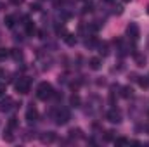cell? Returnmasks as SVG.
<instances>
[{
  "label": "cell",
  "instance_id": "6da1fadb",
  "mask_svg": "<svg viewBox=\"0 0 149 147\" xmlns=\"http://www.w3.org/2000/svg\"><path fill=\"white\" fill-rule=\"evenodd\" d=\"M52 95H54V88H52L50 83L42 81V83L37 87V97L40 99V101H47V99H50Z\"/></svg>",
  "mask_w": 149,
  "mask_h": 147
},
{
  "label": "cell",
  "instance_id": "7a4b0ae2",
  "mask_svg": "<svg viewBox=\"0 0 149 147\" xmlns=\"http://www.w3.org/2000/svg\"><path fill=\"white\" fill-rule=\"evenodd\" d=\"M16 90L19 94H30V80L28 78H19V81H16Z\"/></svg>",
  "mask_w": 149,
  "mask_h": 147
},
{
  "label": "cell",
  "instance_id": "3957f363",
  "mask_svg": "<svg viewBox=\"0 0 149 147\" xmlns=\"http://www.w3.org/2000/svg\"><path fill=\"white\" fill-rule=\"evenodd\" d=\"M70 118H71L70 111L61 109V111H57V114H56V123H57V125H66V123L70 121Z\"/></svg>",
  "mask_w": 149,
  "mask_h": 147
},
{
  "label": "cell",
  "instance_id": "277c9868",
  "mask_svg": "<svg viewBox=\"0 0 149 147\" xmlns=\"http://www.w3.org/2000/svg\"><path fill=\"white\" fill-rule=\"evenodd\" d=\"M127 35H128V38H132V40L135 42L137 38L141 37V30H139V26H137L135 23H130V24L127 26Z\"/></svg>",
  "mask_w": 149,
  "mask_h": 147
},
{
  "label": "cell",
  "instance_id": "5b68a950",
  "mask_svg": "<svg viewBox=\"0 0 149 147\" xmlns=\"http://www.w3.org/2000/svg\"><path fill=\"white\" fill-rule=\"evenodd\" d=\"M106 119L111 121V123H120L121 121V112L118 109H109L106 112Z\"/></svg>",
  "mask_w": 149,
  "mask_h": 147
},
{
  "label": "cell",
  "instance_id": "8992f818",
  "mask_svg": "<svg viewBox=\"0 0 149 147\" xmlns=\"http://www.w3.org/2000/svg\"><path fill=\"white\" fill-rule=\"evenodd\" d=\"M37 119H38V111H37V107L30 106V107L26 109V121H28V123H35Z\"/></svg>",
  "mask_w": 149,
  "mask_h": 147
},
{
  "label": "cell",
  "instance_id": "52a82bcc",
  "mask_svg": "<svg viewBox=\"0 0 149 147\" xmlns=\"http://www.w3.org/2000/svg\"><path fill=\"white\" fill-rule=\"evenodd\" d=\"M12 104H14V101H12L10 97H5V99H2V101H0V111H3V112L10 111V109H12Z\"/></svg>",
  "mask_w": 149,
  "mask_h": 147
},
{
  "label": "cell",
  "instance_id": "ba28073f",
  "mask_svg": "<svg viewBox=\"0 0 149 147\" xmlns=\"http://www.w3.org/2000/svg\"><path fill=\"white\" fill-rule=\"evenodd\" d=\"M40 140H42L43 144H52V142L56 140V133H54V132H45V133L40 135Z\"/></svg>",
  "mask_w": 149,
  "mask_h": 147
},
{
  "label": "cell",
  "instance_id": "9c48e42d",
  "mask_svg": "<svg viewBox=\"0 0 149 147\" xmlns=\"http://www.w3.org/2000/svg\"><path fill=\"white\" fill-rule=\"evenodd\" d=\"M134 61H135V64L139 66V68H144L146 66V62H148V59H146V55H142V54H134Z\"/></svg>",
  "mask_w": 149,
  "mask_h": 147
},
{
  "label": "cell",
  "instance_id": "30bf717a",
  "mask_svg": "<svg viewBox=\"0 0 149 147\" xmlns=\"http://www.w3.org/2000/svg\"><path fill=\"white\" fill-rule=\"evenodd\" d=\"M88 66H90V69L97 71V69H101V66H102V61H101L99 57H92V59H88Z\"/></svg>",
  "mask_w": 149,
  "mask_h": 147
},
{
  "label": "cell",
  "instance_id": "8fae6325",
  "mask_svg": "<svg viewBox=\"0 0 149 147\" xmlns=\"http://www.w3.org/2000/svg\"><path fill=\"white\" fill-rule=\"evenodd\" d=\"M97 49H99V54L102 57H106L109 54V43L108 42H102V43H97Z\"/></svg>",
  "mask_w": 149,
  "mask_h": 147
},
{
  "label": "cell",
  "instance_id": "7c38bea8",
  "mask_svg": "<svg viewBox=\"0 0 149 147\" xmlns=\"http://www.w3.org/2000/svg\"><path fill=\"white\" fill-rule=\"evenodd\" d=\"M2 139L5 140V142H12L14 140V135H12V130L7 126L5 130H3V133H2Z\"/></svg>",
  "mask_w": 149,
  "mask_h": 147
},
{
  "label": "cell",
  "instance_id": "4fadbf2b",
  "mask_svg": "<svg viewBox=\"0 0 149 147\" xmlns=\"http://www.w3.org/2000/svg\"><path fill=\"white\" fill-rule=\"evenodd\" d=\"M24 26H26V35H28V37H33V35L37 33V28H35V24H33L31 21H28Z\"/></svg>",
  "mask_w": 149,
  "mask_h": 147
},
{
  "label": "cell",
  "instance_id": "5bb4252c",
  "mask_svg": "<svg viewBox=\"0 0 149 147\" xmlns=\"http://www.w3.org/2000/svg\"><path fill=\"white\" fill-rule=\"evenodd\" d=\"M70 104H71V107H80V104H81V99H80V95L73 94V95L70 97Z\"/></svg>",
  "mask_w": 149,
  "mask_h": 147
},
{
  "label": "cell",
  "instance_id": "9a60e30c",
  "mask_svg": "<svg viewBox=\"0 0 149 147\" xmlns=\"http://www.w3.org/2000/svg\"><path fill=\"white\" fill-rule=\"evenodd\" d=\"M10 57H12L14 61H23V52H21L19 49H12V50H10Z\"/></svg>",
  "mask_w": 149,
  "mask_h": 147
},
{
  "label": "cell",
  "instance_id": "2e32d148",
  "mask_svg": "<svg viewBox=\"0 0 149 147\" xmlns=\"http://www.w3.org/2000/svg\"><path fill=\"white\" fill-rule=\"evenodd\" d=\"M70 137L71 139H83V132L80 128H71L70 130Z\"/></svg>",
  "mask_w": 149,
  "mask_h": 147
},
{
  "label": "cell",
  "instance_id": "e0dca14e",
  "mask_svg": "<svg viewBox=\"0 0 149 147\" xmlns=\"http://www.w3.org/2000/svg\"><path fill=\"white\" fill-rule=\"evenodd\" d=\"M64 42H66L70 47H73L74 43H76V37H74L73 33H66V35H64Z\"/></svg>",
  "mask_w": 149,
  "mask_h": 147
},
{
  "label": "cell",
  "instance_id": "ac0fdd59",
  "mask_svg": "<svg viewBox=\"0 0 149 147\" xmlns=\"http://www.w3.org/2000/svg\"><path fill=\"white\" fill-rule=\"evenodd\" d=\"M3 23H5L7 28H12V26L16 24V16H5V21H3Z\"/></svg>",
  "mask_w": 149,
  "mask_h": 147
},
{
  "label": "cell",
  "instance_id": "d6986e66",
  "mask_svg": "<svg viewBox=\"0 0 149 147\" xmlns=\"http://www.w3.org/2000/svg\"><path fill=\"white\" fill-rule=\"evenodd\" d=\"M132 94H134L132 87H123V88H121V97L128 99V97H132Z\"/></svg>",
  "mask_w": 149,
  "mask_h": 147
},
{
  "label": "cell",
  "instance_id": "ffe728a7",
  "mask_svg": "<svg viewBox=\"0 0 149 147\" xmlns=\"http://www.w3.org/2000/svg\"><path fill=\"white\" fill-rule=\"evenodd\" d=\"M137 81H139V85H141L142 88H148L149 87V78H146V76H139Z\"/></svg>",
  "mask_w": 149,
  "mask_h": 147
},
{
  "label": "cell",
  "instance_id": "44dd1931",
  "mask_svg": "<svg viewBox=\"0 0 149 147\" xmlns=\"http://www.w3.org/2000/svg\"><path fill=\"white\" fill-rule=\"evenodd\" d=\"M127 144H130V142H128V139H125V137L114 139V146H127Z\"/></svg>",
  "mask_w": 149,
  "mask_h": 147
},
{
  "label": "cell",
  "instance_id": "7402d4cb",
  "mask_svg": "<svg viewBox=\"0 0 149 147\" xmlns=\"http://www.w3.org/2000/svg\"><path fill=\"white\" fill-rule=\"evenodd\" d=\"M95 45H97V40H95L94 37H88L87 40H85V47L90 49V47H95Z\"/></svg>",
  "mask_w": 149,
  "mask_h": 147
},
{
  "label": "cell",
  "instance_id": "603a6c76",
  "mask_svg": "<svg viewBox=\"0 0 149 147\" xmlns=\"http://www.w3.org/2000/svg\"><path fill=\"white\" fill-rule=\"evenodd\" d=\"M9 55H10V50H9V49H0V61L7 59Z\"/></svg>",
  "mask_w": 149,
  "mask_h": 147
},
{
  "label": "cell",
  "instance_id": "cb8c5ba5",
  "mask_svg": "<svg viewBox=\"0 0 149 147\" xmlns=\"http://www.w3.org/2000/svg\"><path fill=\"white\" fill-rule=\"evenodd\" d=\"M113 133H114V132H111V130L104 133V142H111V140H114V137H113Z\"/></svg>",
  "mask_w": 149,
  "mask_h": 147
},
{
  "label": "cell",
  "instance_id": "d4e9b609",
  "mask_svg": "<svg viewBox=\"0 0 149 147\" xmlns=\"http://www.w3.org/2000/svg\"><path fill=\"white\" fill-rule=\"evenodd\" d=\"M92 10H94V3H92V2H87L85 7H83V12L87 14V12H92Z\"/></svg>",
  "mask_w": 149,
  "mask_h": 147
},
{
  "label": "cell",
  "instance_id": "484cf974",
  "mask_svg": "<svg viewBox=\"0 0 149 147\" xmlns=\"http://www.w3.org/2000/svg\"><path fill=\"white\" fill-rule=\"evenodd\" d=\"M7 126H9L10 130H14V128L17 126V119H16V118H10V119H9V123H7Z\"/></svg>",
  "mask_w": 149,
  "mask_h": 147
},
{
  "label": "cell",
  "instance_id": "4316f807",
  "mask_svg": "<svg viewBox=\"0 0 149 147\" xmlns=\"http://www.w3.org/2000/svg\"><path fill=\"white\" fill-rule=\"evenodd\" d=\"M31 10L33 12H38L40 10V3H31Z\"/></svg>",
  "mask_w": 149,
  "mask_h": 147
},
{
  "label": "cell",
  "instance_id": "83f0119b",
  "mask_svg": "<svg viewBox=\"0 0 149 147\" xmlns=\"http://www.w3.org/2000/svg\"><path fill=\"white\" fill-rule=\"evenodd\" d=\"M121 12H123V7L121 5H116L114 7V14H121Z\"/></svg>",
  "mask_w": 149,
  "mask_h": 147
},
{
  "label": "cell",
  "instance_id": "f1b7e54d",
  "mask_svg": "<svg viewBox=\"0 0 149 147\" xmlns=\"http://www.w3.org/2000/svg\"><path fill=\"white\" fill-rule=\"evenodd\" d=\"M5 94V85H0V97Z\"/></svg>",
  "mask_w": 149,
  "mask_h": 147
},
{
  "label": "cell",
  "instance_id": "f546056e",
  "mask_svg": "<svg viewBox=\"0 0 149 147\" xmlns=\"http://www.w3.org/2000/svg\"><path fill=\"white\" fill-rule=\"evenodd\" d=\"M10 2H12L14 5H21V3H23V0H10Z\"/></svg>",
  "mask_w": 149,
  "mask_h": 147
},
{
  "label": "cell",
  "instance_id": "4dcf8cb0",
  "mask_svg": "<svg viewBox=\"0 0 149 147\" xmlns=\"http://www.w3.org/2000/svg\"><path fill=\"white\" fill-rule=\"evenodd\" d=\"M2 9H3V3H2V2H0V10H2Z\"/></svg>",
  "mask_w": 149,
  "mask_h": 147
},
{
  "label": "cell",
  "instance_id": "1f68e13d",
  "mask_svg": "<svg viewBox=\"0 0 149 147\" xmlns=\"http://www.w3.org/2000/svg\"><path fill=\"white\" fill-rule=\"evenodd\" d=\"M106 2H108V3H111V2H114V0H106Z\"/></svg>",
  "mask_w": 149,
  "mask_h": 147
},
{
  "label": "cell",
  "instance_id": "d6a6232c",
  "mask_svg": "<svg viewBox=\"0 0 149 147\" xmlns=\"http://www.w3.org/2000/svg\"><path fill=\"white\" fill-rule=\"evenodd\" d=\"M148 14H149V5H148Z\"/></svg>",
  "mask_w": 149,
  "mask_h": 147
},
{
  "label": "cell",
  "instance_id": "836d02e7",
  "mask_svg": "<svg viewBox=\"0 0 149 147\" xmlns=\"http://www.w3.org/2000/svg\"><path fill=\"white\" fill-rule=\"evenodd\" d=\"M123 2H130V0H123Z\"/></svg>",
  "mask_w": 149,
  "mask_h": 147
}]
</instances>
